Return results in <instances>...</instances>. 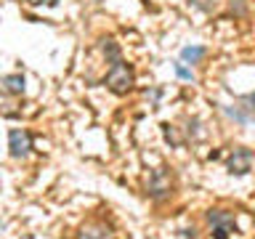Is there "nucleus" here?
Masks as SVG:
<instances>
[{"label":"nucleus","instance_id":"nucleus-12","mask_svg":"<svg viewBox=\"0 0 255 239\" xmlns=\"http://www.w3.org/2000/svg\"><path fill=\"white\" fill-rule=\"evenodd\" d=\"M162 133H165V141H170L173 146H178V138H175V130H173V127L167 125V122L162 125Z\"/></svg>","mask_w":255,"mask_h":239},{"label":"nucleus","instance_id":"nucleus-15","mask_svg":"<svg viewBox=\"0 0 255 239\" xmlns=\"http://www.w3.org/2000/svg\"><path fill=\"white\" fill-rule=\"evenodd\" d=\"M146 96H149L151 101H157L159 96H162V88H151V91H146Z\"/></svg>","mask_w":255,"mask_h":239},{"label":"nucleus","instance_id":"nucleus-5","mask_svg":"<svg viewBox=\"0 0 255 239\" xmlns=\"http://www.w3.org/2000/svg\"><path fill=\"white\" fill-rule=\"evenodd\" d=\"M8 149H11V157L13 159H24L32 149V135L21 127H11L8 130Z\"/></svg>","mask_w":255,"mask_h":239},{"label":"nucleus","instance_id":"nucleus-13","mask_svg":"<svg viewBox=\"0 0 255 239\" xmlns=\"http://www.w3.org/2000/svg\"><path fill=\"white\" fill-rule=\"evenodd\" d=\"M32 5H51V8H56L59 5V0H29Z\"/></svg>","mask_w":255,"mask_h":239},{"label":"nucleus","instance_id":"nucleus-9","mask_svg":"<svg viewBox=\"0 0 255 239\" xmlns=\"http://www.w3.org/2000/svg\"><path fill=\"white\" fill-rule=\"evenodd\" d=\"M104 56L109 59V64H112V61H117V59H123V56H120V48H117V43H115L112 37L104 40Z\"/></svg>","mask_w":255,"mask_h":239},{"label":"nucleus","instance_id":"nucleus-1","mask_svg":"<svg viewBox=\"0 0 255 239\" xmlns=\"http://www.w3.org/2000/svg\"><path fill=\"white\" fill-rule=\"evenodd\" d=\"M133 83H135V75H133V69H130L128 61L117 59V61L109 64V72H107V77H104V85H107L112 93H117V96L130 93Z\"/></svg>","mask_w":255,"mask_h":239},{"label":"nucleus","instance_id":"nucleus-11","mask_svg":"<svg viewBox=\"0 0 255 239\" xmlns=\"http://www.w3.org/2000/svg\"><path fill=\"white\" fill-rule=\"evenodd\" d=\"M175 75H178L181 80H189V83L194 80V72L186 67V61H178V64H175Z\"/></svg>","mask_w":255,"mask_h":239},{"label":"nucleus","instance_id":"nucleus-6","mask_svg":"<svg viewBox=\"0 0 255 239\" xmlns=\"http://www.w3.org/2000/svg\"><path fill=\"white\" fill-rule=\"evenodd\" d=\"M77 239H115V231L107 223H88L77 231Z\"/></svg>","mask_w":255,"mask_h":239},{"label":"nucleus","instance_id":"nucleus-7","mask_svg":"<svg viewBox=\"0 0 255 239\" xmlns=\"http://www.w3.org/2000/svg\"><path fill=\"white\" fill-rule=\"evenodd\" d=\"M24 88H27V80H24V75H19V72L3 77V91L8 96H24Z\"/></svg>","mask_w":255,"mask_h":239},{"label":"nucleus","instance_id":"nucleus-2","mask_svg":"<svg viewBox=\"0 0 255 239\" xmlns=\"http://www.w3.org/2000/svg\"><path fill=\"white\" fill-rule=\"evenodd\" d=\"M205 221H207V226H210L213 239H231V234H237V218L231 210L210 207V210L205 213Z\"/></svg>","mask_w":255,"mask_h":239},{"label":"nucleus","instance_id":"nucleus-16","mask_svg":"<svg viewBox=\"0 0 255 239\" xmlns=\"http://www.w3.org/2000/svg\"><path fill=\"white\" fill-rule=\"evenodd\" d=\"M181 237H183V239H194V237H197V231H194V229H183V231H181Z\"/></svg>","mask_w":255,"mask_h":239},{"label":"nucleus","instance_id":"nucleus-14","mask_svg":"<svg viewBox=\"0 0 255 239\" xmlns=\"http://www.w3.org/2000/svg\"><path fill=\"white\" fill-rule=\"evenodd\" d=\"M189 5H194V8H202V11H210V3H205V0H189Z\"/></svg>","mask_w":255,"mask_h":239},{"label":"nucleus","instance_id":"nucleus-3","mask_svg":"<svg viewBox=\"0 0 255 239\" xmlns=\"http://www.w3.org/2000/svg\"><path fill=\"white\" fill-rule=\"evenodd\" d=\"M146 194L151 199H167L173 194V175L167 167H157L149 173V183H146Z\"/></svg>","mask_w":255,"mask_h":239},{"label":"nucleus","instance_id":"nucleus-8","mask_svg":"<svg viewBox=\"0 0 255 239\" xmlns=\"http://www.w3.org/2000/svg\"><path fill=\"white\" fill-rule=\"evenodd\" d=\"M205 53H207V48H202V45H183L181 48V59L186 64H199L205 59Z\"/></svg>","mask_w":255,"mask_h":239},{"label":"nucleus","instance_id":"nucleus-4","mask_svg":"<svg viewBox=\"0 0 255 239\" xmlns=\"http://www.w3.org/2000/svg\"><path fill=\"white\" fill-rule=\"evenodd\" d=\"M253 159H255V151L253 149L237 146V149H231V154L226 159V170L231 175H247V173L253 170Z\"/></svg>","mask_w":255,"mask_h":239},{"label":"nucleus","instance_id":"nucleus-10","mask_svg":"<svg viewBox=\"0 0 255 239\" xmlns=\"http://www.w3.org/2000/svg\"><path fill=\"white\" fill-rule=\"evenodd\" d=\"M239 107H242V109H245L250 117H255V93H250V96H242V99H239Z\"/></svg>","mask_w":255,"mask_h":239}]
</instances>
